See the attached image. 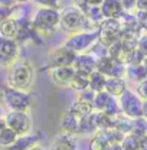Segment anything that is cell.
Wrapping results in <instances>:
<instances>
[{"instance_id": "1", "label": "cell", "mask_w": 147, "mask_h": 150, "mask_svg": "<svg viewBox=\"0 0 147 150\" xmlns=\"http://www.w3.org/2000/svg\"><path fill=\"white\" fill-rule=\"evenodd\" d=\"M33 76H35V72H33L32 65L28 61L16 59L15 62H12V65L9 68L7 82H9L10 88L26 91L32 87Z\"/></svg>"}, {"instance_id": "2", "label": "cell", "mask_w": 147, "mask_h": 150, "mask_svg": "<svg viewBox=\"0 0 147 150\" xmlns=\"http://www.w3.org/2000/svg\"><path fill=\"white\" fill-rule=\"evenodd\" d=\"M85 22H87L85 15L76 6L65 7L62 12H59V26L65 32H69V33L84 32Z\"/></svg>"}, {"instance_id": "3", "label": "cell", "mask_w": 147, "mask_h": 150, "mask_svg": "<svg viewBox=\"0 0 147 150\" xmlns=\"http://www.w3.org/2000/svg\"><path fill=\"white\" fill-rule=\"evenodd\" d=\"M118 105L121 112L130 120L143 117V100L130 90H126L118 97Z\"/></svg>"}, {"instance_id": "4", "label": "cell", "mask_w": 147, "mask_h": 150, "mask_svg": "<svg viewBox=\"0 0 147 150\" xmlns=\"http://www.w3.org/2000/svg\"><path fill=\"white\" fill-rule=\"evenodd\" d=\"M32 25L36 32H52L59 25V12L54 7H40L33 16Z\"/></svg>"}, {"instance_id": "5", "label": "cell", "mask_w": 147, "mask_h": 150, "mask_svg": "<svg viewBox=\"0 0 147 150\" xmlns=\"http://www.w3.org/2000/svg\"><path fill=\"white\" fill-rule=\"evenodd\" d=\"M4 101L6 104L10 107L12 111H22L28 112L32 108L33 100L32 95L28 94L26 91H20V90H15V88H6L4 90Z\"/></svg>"}, {"instance_id": "6", "label": "cell", "mask_w": 147, "mask_h": 150, "mask_svg": "<svg viewBox=\"0 0 147 150\" xmlns=\"http://www.w3.org/2000/svg\"><path fill=\"white\" fill-rule=\"evenodd\" d=\"M100 36V32H78L72 33L71 36L65 40V48H68L69 51H72L74 54H82L87 49H90L92 45L95 43V40Z\"/></svg>"}, {"instance_id": "7", "label": "cell", "mask_w": 147, "mask_h": 150, "mask_svg": "<svg viewBox=\"0 0 147 150\" xmlns=\"http://www.w3.org/2000/svg\"><path fill=\"white\" fill-rule=\"evenodd\" d=\"M98 32H100V36H98L100 43L108 48L111 43L120 40V38L123 35V26L118 19H102L100 23Z\"/></svg>"}, {"instance_id": "8", "label": "cell", "mask_w": 147, "mask_h": 150, "mask_svg": "<svg viewBox=\"0 0 147 150\" xmlns=\"http://www.w3.org/2000/svg\"><path fill=\"white\" fill-rule=\"evenodd\" d=\"M4 121H6L7 129L15 131L18 136H26L32 129V121L28 112L10 111L6 115Z\"/></svg>"}, {"instance_id": "9", "label": "cell", "mask_w": 147, "mask_h": 150, "mask_svg": "<svg viewBox=\"0 0 147 150\" xmlns=\"http://www.w3.org/2000/svg\"><path fill=\"white\" fill-rule=\"evenodd\" d=\"M97 71H100L107 78H111V76L123 78V75L126 74V65L110 56H102L97 59Z\"/></svg>"}, {"instance_id": "10", "label": "cell", "mask_w": 147, "mask_h": 150, "mask_svg": "<svg viewBox=\"0 0 147 150\" xmlns=\"http://www.w3.org/2000/svg\"><path fill=\"white\" fill-rule=\"evenodd\" d=\"M75 58H76V54H74L72 51H69L65 46H61L56 51L49 54L48 62H49L51 69L52 68H61V67H72Z\"/></svg>"}, {"instance_id": "11", "label": "cell", "mask_w": 147, "mask_h": 150, "mask_svg": "<svg viewBox=\"0 0 147 150\" xmlns=\"http://www.w3.org/2000/svg\"><path fill=\"white\" fill-rule=\"evenodd\" d=\"M19 48L18 42L13 39L0 36V62L3 64H12L16 61Z\"/></svg>"}, {"instance_id": "12", "label": "cell", "mask_w": 147, "mask_h": 150, "mask_svg": "<svg viewBox=\"0 0 147 150\" xmlns=\"http://www.w3.org/2000/svg\"><path fill=\"white\" fill-rule=\"evenodd\" d=\"M74 69L76 72L85 75H91L94 71H97V59L92 55L87 54H78L75 61H74Z\"/></svg>"}, {"instance_id": "13", "label": "cell", "mask_w": 147, "mask_h": 150, "mask_svg": "<svg viewBox=\"0 0 147 150\" xmlns=\"http://www.w3.org/2000/svg\"><path fill=\"white\" fill-rule=\"evenodd\" d=\"M74 75H75L74 67H61L51 69V78L58 87H69Z\"/></svg>"}, {"instance_id": "14", "label": "cell", "mask_w": 147, "mask_h": 150, "mask_svg": "<svg viewBox=\"0 0 147 150\" xmlns=\"http://www.w3.org/2000/svg\"><path fill=\"white\" fill-rule=\"evenodd\" d=\"M78 126H79V118L75 114H72L71 111L62 114L59 120V130L64 136H72L78 133Z\"/></svg>"}, {"instance_id": "15", "label": "cell", "mask_w": 147, "mask_h": 150, "mask_svg": "<svg viewBox=\"0 0 147 150\" xmlns=\"http://www.w3.org/2000/svg\"><path fill=\"white\" fill-rule=\"evenodd\" d=\"M100 10L104 19H118L124 13L118 0H102Z\"/></svg>"}, {"instance_id": "16", "label": "cell", "mask_w": 147, "mask_h": 150, "mask_svg": "<svg viewBox=\"0 0 147 150\" xmlns=\"http://www.w3.org/2000/svg\"><path fill=\"white\" fill-rule=\"evenodd\" d=\"M19 32H20V23L18 19L9 18L0 22V36L18 40Z\"/></svg>"}, {"instance_id": "17", "label": "cell", "mask_w": 147, "mask_h": 150, "mask_svg": "<svg viewBox=\"0 0 147 150\" xmlns=\"http://www.w3.org/2000/svg\"><path fill=\"white\" fill-rule=\"evenodd\" d=\"M127 90V82L124 78H118V76H111L107 78L105 81V87H104V91L107 94H110L111 97L114 98H118L121 94Z\"/></svg>"}, {"instance_id": "18", "label": "cell", "mask_w": 147, "mask_h": 150, "mask_svg": "<svg viewBox=\"0 0 147 150\" xmlns=\"http://www.w3.org/2000/svg\"><path fill=\"white\" fill-rule=\"evenodd\" d=\"M35 143H36L35 136H29V134H26V136H19L18 139H16V142H15L12 146L6 147L4 150H29L30 147L35 146Z\"/></svg>"}, {"instance_id": "19", "label": "cell", "mask_w": 147, "mask_h": 150, "mask_svg": "<svg viewBox=\"0 0 147 150\" xmlns=\"http://www.w3.org/2000/svg\"><path fill=\"white\" fill-rule=\"evenodd\" d=\"M105 81H107L105 75H102L100 71H94L90 75V85H88V88L92 90L94 93H101V91H104Z\"/></svg>"}, {"instance_id": "20", "label": "cell", "mask_w": 147, "mask_h": 150, "mask_svg": "<svg viewBox=\"0 0 147 150\" xmlns=\"http://www.w3.org/2000/svg\"><path fill=\"white\" fill-rule=\"evenodd\" d=\"M126 74L129 75L130 79H133L136 82H140L147 78V72L143 68V65H134V64L126 65Z\"/></svg>"}, {"instance_id": "21", "label": "cell", "mask_w": 147, "mask_h": 150, "mask_svg": "<svg viewBox=\"0 0 147 150\" xmlns=\"http://www.w3.org/2000/svg\"><path fill=\"white\" fill-rule=\"evenodd\" d=\"M114 97H111L110 94H107L105 91H101V93H97L95 94V98H94V103H92V107L95 111H101L104 112L105 108L110 105L111 100Z\"/></svg>"}, {"instance_id": "22", "label": "cell", "mask_w": 147, "mask_h": 150, "mask_svg": "<svg viewBox=\"0 0 147 150\" xmlns=\"http://www.w3.org/2000/svg\"><path fill=\"white\" fill-rule=\"evenodd\" d=\"M90 85V75H85V74H81V72H76L75 71V75H74L72 81H71V88L81 93L84 90H87Z\"/></svg>"}, {"instance_id": "23", "label": "cell", "mask_w": 147, "mask_h": 150, "mask_svg": "<svg viewBox=\"0 0 147 150\" xmlns=\"http://www.w3.org/2000/svg\"><path fill=\"white\" fill-rule=\"evenodd\" d=\"M108 146H110V142L107 140L102 130L97 131L95 136L92 137V140L90 142V150H107Z\"/></svg>"}, {"instance_id": "24", "label": "cell", "mask_w": 147, "mask_h": 150, "mask_svg": "<svg viewBox=\"0 0 147 150\" xmlns=\"http://www.w3.org/2000/svg\"><path fill=\"white\" fill-rule=\"evenodd\" d=\"M51 150H76V143L71 136H61L54 142Z\"/></svg>"}, {"instance_id": "25", "label": "cell", "mask_w": 147, "mask_h": 150, "mask_svg": "<svg viewBox=\"0 0 147 150\" xmlns=\"http://www.w3.org/2000/svg\"><path fill=\"white\" fill-rule=\"evenodd\" d=\"M69 111L72 112V114H75L78 118H81L84 115H88V114L94 112V107H92V104H87V103H82V101L75 100L72 107L69 108Z\"/></svg>"}, {"instance_id": "26", "label": "cell", "mask_w": 147, "mask_h": 150, "mask_svg": "<svg viewBox=\"0 0 147 150\" xmlns=\"http://www.w3.org/2000/svg\"><path fill=\"white\" fill-rule=\"evenodd\" d=\"M97 130V126H95V120H94V112L88 114V115H84L79 118V126H78V133H82V134H87V133H91V131Z\"/></svg>"}, {"instance_id": "27", "label": "cell", "mask_w": 147, "mask_h": 150, "mask_svg": "<svg viewBox=\"0 0 147 150\" xmlns=\"http://www.w3.org/2000/svg\"><path fill=\"white\" fill-rule=\"evenodd\" d=\"M133 136H136L137 139H141L144 134H147V120L144 117L131 120V133Z\"/></svg>"}, {"instance_id": "28", "label": "cell", "mask_w": 147, "mask_h": 150, "mask_svg": "<svg viewBox=\"0 0 147 150\" xmlns=\"http://www.w3.org/2000/svg\"><path fill=\"white\" fill-rule=\"evenodd\" d=\"M19 136L15 133V131H12L10 129H4V130L0 133V147H3V149H6V147H9V146H12L15 142H16V139H18Z\"/></svg>"}, {"instance_id": "29", "label": "cell", "mask_w": 147, "mask_h": 150, "mask_svg": "<svg viewBox=\"0 0 147 150\" xmlns=\"http://www.w3.org/2000/svg\"><path fill=\"white\" fill-rule=\"evenodd\" d=\"M120 146L123 150H140V139H137L133 134H126Z\"/></svg>"}, {"instance_id": "30", "label": "cell", "mask_w": 147, "mask_h": 150, "mask_svg": "<svg viewBox=\"0 0 147 150\" xmlns=\"http://www.w3.org/2000/svg\"><path fill=\"white\" fill-rule=\"evenodd\" d=\"M102 133L105 134V137H107V140L110 142V144H120L121 143V140L124 139V134L123 133H120L118 130H115V129H105V130H102Z\"/></svg>"}, {"instance_id": "31", "label": "cell", "mask_w": 147, "mask_h": 150, "mask_svg": "<svg viewBox=\"0 0 147 150\" xmlns=\"http://www.w3.org/2000/svg\"><path fill=\"white\" fill-rule=\"evenodd\" d=\"M95 94L92 90L90 88H87V90H84V91H81L79 95L76 97V100L78 101H82V103H87V104H92L94 103V98H95Z\"/></svg>"}, {"instance_id": "32", "label": "cell", "mask_w": 147, "mask_h": 150, "mask_svg": "<svg viewBox=\"0 0 147 150\" xmlns=\"http://www.w3.org/2000/svg\"><path fill=\"white\" fill-rule=\"evenodd\" d=\"M136 20H137V23H139L140 30H144L147 33V12H144V10H137Z\"/></svg>"}, {"instance_id": "33", "label": "cell", "mask_w": 147, "mask_h": 150, "mask_svg": "<svg viewBox=\"0 0 147 150\" xmlns=\"http://www.w3.org/2000/svg\"><path fill=\"white\" fill-rule=\"evenodd\" d=\"M136 91H137V95H139L143 101H147V78L143 79V81H140V82L137 84Z\"/></svg>"}, {"instance_id": "34", "label": "cell", "mask_w": 147, "mask_h": 150, "mask_svg": "<svg viewBox=\"0 0 147 150\" xmlns=\"http://www.w3.org/2000/svg\"><path fill=\"white\" fill-rule=\"evenodd\" d=\"M137 49H139L144 56H147V33L146 35H140V36H139V40H137Z\"/></svg>"}, {"instance_id": "35", "label": "cell", "mask_w": 147, "mask_h": 150, "mask_svg": "<svg viewBox=\"0 0 147 150\" xmlns=\"http://www.w3.org/2000/svg\"><path fill=\"white\" fill-rule=\"evenodd\" d=\"M118 1L124 12H131L133 9H136V0H118Z\"/></svg>"}, {"instance_id": "36", "label": "cell", "mask_w": 147, "mask_h": 150, "mask_svg": "<svg viewBox=\"0 0 147 150\" xmlns=\"http://www.w3.org/2000/svg\"><path fill=\"white\" fill-rule=\"evenodd\" d=\"M35 1L42 4L43 7H54V9H56V6H58V0H35Z\"/></svg>"}, {"instance_id": "37", "label": "cell", "mask_w": 147, "mask_h": 150, "mask_svg": "<svg viewBox=\"0 0 147 150\" xmlns=\"http://www.w3.org/2000/svg\"><path fill=\"white\" fill-rule=\"evenodd\" d=\"M136 9L147 12V0H136Z\"/></svg>"}, {"instance_id": "38", "label": "cell", "mask_w": 147, "mask_h": 150, "mask_svg": "<svg viewBox=\"0 0 147 150\" xmlns=\"http://www.w3.org/2000/svg\"><path fill=\"white\" fill-rule=\"evenodd\" d=\"M15 4H16V0H0V6H4V7L13 9Z\"/></svg>"}, {"instance_id": "39", "label": "cell", "mask_w": 147, "mask_h": 150, "mask_svg": "<svg viewBox=\"0 0 147 150\" xmlns=\"http://www.w3.org/2000/svg\"><path fill=\"white\" fill-rule=\"evenodd\" d=\"M140 150H147V134L140 139Z\"/></svg>"}, {"instance_id": "40", "label": "cell", "mask_w": 147, "mask_h": 150, "mask_svg": "<svg viewBox=\"0 0 147 150\" xmlns=\"http://www.w3.org/2000/svg\"><path fill=\"white\" fill-rule=\"evenodd\" d=\"M88 6H101V3H102V0H84Z\"/></svg>"}, {"instance_id": "41", "label": "cell", "mask_w": 147, "mask_h": 150, "mask_svg": "<svg viewBox=\"0 0 147 150\" xmlns=\"http://www.w3.org/2000/svg\"><path fill=\"white\" fill-rule=\"evenodd\" d=\"M107 150H123V149H121V146H120V144H117V143H115V144H110Z\"/></svg>"}, {"instance_id": "42", "label": "cell", "mask_w": 147, "mask_h": 150, "mask_svg": "<svg viewBox=\"0 0 147 150\" xmlns=\"http://www.w3.org/2000/svg\"><path fill=\"white\" fill-rule=\"evenodd\" d=\"M143 117L147 120V101H143Z\"/></svg>"}, {"instance_id": "43", "label": "cell", "mask_w": 147, "mask_h": 150, "mask_svg": "<svg viewBox=\"0 0 147 150\" xmlns=\"http://www.w3.org/2000/svg\"><path fill=\"white\" fill-rule=\"evenodd\" d=\"M7 126H6V121H4V118H0V133L4 130Z\"/></svg>"}, {"instance_id": "44", "label": "cell", "mask_w": 147, "mask_h": 150, "mask_svg": "<svg viewBox=\"0 0 147 150\" xmlns=\"http://www.w3.org/2000/svg\"><path fill=\"white\" fill-rule=\"evenodd\" d=\"M141 65H143V68L146 69V72H147V56H144V59H143V62H141Z\"/></svg>"}, {"instance_id": "45", "label": "cell", "mask_w": 147, "mask_h": 150, "mask_svg": "<svg viewBox=\"0 0 147 150\" xmlns=\"http://www.w3.org/2000/svg\"><path fill=\"white\" fill-rule=\"evenodd\" d=\"M29 150H46V149H42V147H39V146H33V147H30Z\"/></svg>"}, {"instance_id": "46", "label": "cell", "mask_w": 147, "mask_h": 150, "mask_svg": "<svg viewBox=\"0 0 147 150\" xmlns=\"http://www.w3.org/2000/svg\"><path fill=\"white\" fill-rule=\"evenodd\" d=\"M19 1L22 3V1H28V0H16V3H19Z\"/></svg>"}, {"instance_id": "47", "label": "cell", "mask_w": 147, "mask_h": 150, "mask_svg": "<svg viewBox=\"0 0 147 150\" xmlns=\"http://www.w3.org/2000/svg\"><path fill=\"white\" fill-rule=\"evenodd\" d=\"M0 115H1V112H0ZM0 118H1V117H0Z\"/></svg>"}]
</instances>
